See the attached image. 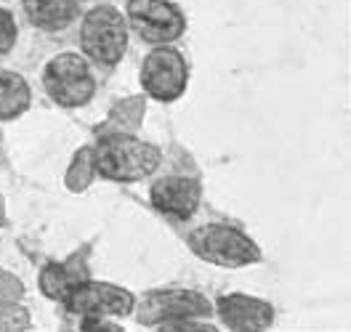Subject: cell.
Masks as SVG:
<instances>
[{"instance_id": "1", "label": "cell", "mask_w": 351, "mask_h": 332, "mask_svg": "<svg viewBox=\"0 0 351 332\" xmlns=\"http://www.w3.org/2000/svg\"><path fill=\"white\" fill-rule=\"evenodd\" d=\"M96 170L110 181H141L160 165V149L125 133H114L99 141L93 152Z\"/></svg>"}, {"instance_id": "2", "label": "cell", "mask_w": 351, "mask_h": 332, "mask_svg": "<svg viewBox=\"0 0 351 332\" xmlns=\"http://www.w3.org/2000/svg\"><path fill=\"white\" fill-rule=\"evenodd\" d=\"M80 48L88 62L114 66L128 48V19L114 5H93L80 22Z\"/></svg>"}, {"instance_id": "3", "label": "cell", "mask_w": 351, "mask_h": 332, "mask_svg": "<svg viewBox=\"0 0 351 332\" xmlns=\"http://www.w3.org/2000/svg\"><path fill=\"white\" fill-rule=\"evenodd\" d=\"M43 88L48 99L64 110L86 107L96 93V77L83 53H56L43 69Z\"/></svg>"}, {"instance_id": "4", "label": "cell", "mask_w": 351, "mask_h": 332, "mask_svg": "<svg viewBox=\"0 0 351 332\" xmlns=\"http://www.w3.org/2000/svg\"><path fill=\"white\" fill-rule=\"evenodd\" d=\"M189 247L208 264L237 268V266L256 264L261 258L256 242L242 234L240 229L226 223H205L197 231L189 234Z\"/></svg>"}, {"instance_id": "5", "label": "cell", "mask_w": 351, "mask_h": 332, "mask_svg": "<svg viewBox=\"0 0 351 332\" xmlns=\"http://www.w3.org/2000/svg\"><path fill=\"white\" fill-rule=\"evenodd\" d=\"M69 314H77L88 319L90 324H101L107 316H125L133 311V295L128 290L117 288V285H107V282H90V279H80L72 288L66 290L62 298Z\"/></svg>"}, {"instance_id": "6", "label": "cell", "mask_w": 351, "mask_h": 332, "mask_svg": "<svg viewBox=\"0 0 351 332\" xmlns=\"http://www.w3.org/2000/svg\"><path fill=\"white\" fill-rule=\"evenodd\" d=\"M128 24L141 40L171 45L184 35L186 16L171 0H128Z\"/></svg>"}, {"instance_id": "7", "label": "cell", "mask_w": 351, "mask_h": 332, "mask_svg": "<svg viewBox=\"0 0 351 332\" xmlns=\"http://www.w3.org/2000/svg\"><path fill=\"white\" fill-rule=\"evenodd\" d=\"M189 83V64L181 51L157 45L141 64V86L157 101H176Z\"/></svg>"}, {"instance_id": "8", "label": "cell", "mask_w": 351, "mask_h": 332, "mask_svg": "<svg viewBox=\"0 0 351 332\" xmlns=\"http://www.w3.org/2000/svg\"><path fill=\"white\" fill-rule=\"evenodd\" d=\"M205 314H210V303L195 290H157L147 295L141 319L157 327H195Z\"/></svg>"}, {"instance_id": "9", "label": "cell", "mask_w": 351, "mask_h": 332, "mask_svg": "<svg viewBox=\"0 0 351 332\" xmlns=\"http://www.w3.org/2000/svg\"><path fill=\"white\" fill-rule=\"evenodd\" d=\"M149 197H152V205L160 213L171 216L176 221H186V218L195 216L202 192H199V183L195 178L165 176L152 183Z\"/></svg>"}, {"instance_id": "10", "label": "cell", "mask_w": 351, "mask_h": 332, "mask_svg": "<svg viewBox=\"0 0 351 332\" xmlns=\"http://www.w3.org/2000/svg\"><path fill=\"white\" fill-rule=\"evenodd\" d=\"M219 314L226 327L232 330H261L269 327L274 319V311L269 303L247 295H223L219 298Z\"/></svg>"}, {"instance_id": "11", "label": "cell", "mask_w": 351, "mask_h": 332, "mask_svg": "<svg viewBox=\"0 0 351 332\" xmlns=\"http://www.w3.org/2000/svg\"><path fill=\"white\" fill-rule=\"evenodd\" d=\"M22 8L32 27L43 32H62L77 14V0H22Z\"/></svg>"}, {"instance_id": "12", "label": "cell", "mask_w": 351, "mask_h": 332, "mask_svg": "<svg viewBox=\"0 0 351 332\" xmlns=\"http://www.w3.org/2000/svg\"><path fill=\"white\" fill-rule=\"evenodd\" d=\"M32 101L29 83L19 72L0 69V120H16Z\"/></svg>"}, {"instance_id": "13", "label": "cell", "mask_w": 351, "mask_h": 332, "mask_svg": "<svg viewBox=\"0 0 351 332\" xmlns=\"http://www.w3.org/2000/svg\"><path fill=\"white\" fill-rule=\"evenodd\" d=\"M83 277H75L66 266H59V264H51L48 268L43 271V277H40V285H43L45 295H51V298H64L66 290L72 288L75 282H80Z\"/></svg>"}, {"instance_id": "14", "label": "cell", "mask_w": 351, "mask_h": 332, "mask_svg": "<svg viewBox=\"0 0 351 332\" xmlns=\"http://www.w3.org/2000/svg\"><path fill=\"white\" fill-rule=\"evenodd\" d=\"M19 40V24L14 11H8L5 5H0V56H8Z\"/></svg>"}]
</instances>
